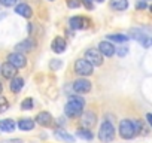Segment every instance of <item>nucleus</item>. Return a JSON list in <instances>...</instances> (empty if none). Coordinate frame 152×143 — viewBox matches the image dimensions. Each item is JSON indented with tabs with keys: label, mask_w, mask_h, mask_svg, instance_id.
<instances>
[{
	"label": "nucleus",
	"mask_w": 152,
	"mask_h": 143,
	"mask_svg": "<svg viewBox=\"0 0 152 143\" xmlns=\"http://www.w3.org/2000/svg\"><path fill=\"white\" fill-rule=\"evenodd\" d=\"M84 106H85V100L81 96H72L67 104L64 106V113L69 118H76L82 113Z\"/></svg>",
	"instance_id": "1"
},
{
	"label": "nucleus",
	"mask_w": 152,
	"mask_h": 143,
	"mask_svg": "<svg viewBox=\"0 0 152 143\" xmlns=\"http://www.w3.org/2000/svg\"><path fill=\"white\" fill-rule=\"evenodd\" d=\"M33 104H34V101H33V98H26L23 103H21V109H24V110H30V109H33Z\"/></svg>",
	"instance_id": "26"
},
{
	"label": "nucleus",
	"mask_w": 152,
	"mask_h": 143,
	"mask_svg": "<svg viewBox=\"0 0 152 143\" xmlns=\"http://www.w3.org/2000/svg\"><path fill=\"white\" fill-rule=\"evenodd\" d=\"M34 46H36V42H34L33 39H24V40H21L20 43L15 45V51L24 54V52H30V51H33Z\"/></svg>",
	"instance_id": "10"
},
{
	"label": "nucleus",
	"mask_w": 152,
	"mask_h": 143,
	"mask_svg": "<svg viewBox=\"0 0 152 143\" xmlns=\"http://www.w3.org/2000/svg\"><path fill=\"white\" fill-rule=\"evenodd\" d=\"M99 139L100 142L103 143H109L115 139V127L112 125L110 121H104L102 125H100V130H99Z\"/></svg>",
	"instance_id": "2"
},
{
	"label": "nucleus",
	"mask_w": 152,
	"mask_h": 143,
	"mask_svg": "<svg viewBox=\"0 0 152 143\" xmlns=\"http://www.w3.org/2000/svg\"><path fill=\"white\" fill-rule=\"evenodd\" d=\"M134 122V128H136V133L139 134L140 133V130H142V122L139 121V119H136V121H133Z\"/></svg>",
	"instance_id": "32"
},
{
	"label": "nucleus",
	"mask_w": 152,
	"mask_h": 143,
	"mask_svg": "<svg viewBox=\"0 0 152 143\" xmlns=\"http://www.w3.org/2000/svg\"><path fill=\"white\" fill-rule=\"evenodd\" d=\"M76 136H78L79 139H85V140H93L94 139L93 131H90V128H87V127L79 128L78 131H76Z\"/></svg>",
	"instance_id": "22"
},
{
	"label": "nucleus",
	"mask_w": 152,
	"mask_h": 143,
	"mask_svg": "<svg viewBox=\"0 0 152 143\" xmlns=\"http://www.w3.org/2000/svg\"><path fill=\"white\" fill-rule=\"evenodd\" d=\"M15 14H18V15L24 17V18H31L33 9H31L27 3H20V5L15 6Z\"/></svg>",
	"instance_id": "15"
},
{
	"label": "nucleus",
	"mask_w": 152,
	"mask_h": 143,
	"mask_svg": "<svg viewBox=\"0 0 152 143\" xmlns=\"http://www.w3.org/2000/svg\"><path fill=\"white\" fill-rule=\"evenodd\" d=\"M128 39H134L136 42H140L143 48H149L152 43H151V37L140 28H131L128 31Z\"/></svg>",
	"instance_id": "5"
},
{
	"label": "nucleus",
	"mask_w": 152,
	"mask_h": 143,
	"mask_svg": "<svg viewBox=\"0 0 152 143\" xmlns=\"http://www.w3.org/2000/svg\"><path fill=\"white\" fill-rule=\"evenodd\" d=\"M73 91L78 94H87L91 91V82L85 78H79L73 82Z\"/></svg>",
	"instance_id": "6"
},
{
	"label": "nucleus",
	"mask_w": 152,
	"mask_h": 143,
	"mask_svg": "<svg viewBox=\"0 0 152 143\" xmlns=\"http://www.w3.org/2000/svg\"><path fill=\"white\" fill-rule=\"evenodd\" d=\"M66 5H67V8H70V9H78V8H81L82 2H81V0H67Z\"/></svg>",
	"instance_id": "25"
},
{
	"label": "nucleus",
	"mask_w": 152,
	"mask_h": 143,
	"mask_svg": "<svg viewBox=\"0 0 152 143\" xmlns=\"http://www.w3.org/2000/svg\"><path fill=\"white\" fill-rule=\"evenodd\" d=\"M8 107H9V101L6 100V97L0 96V113H3L5 110H8Z\"/></svg>",
	"instance_id": "27"
},
{
	"label": "nucleus",
	"mask_w": 152,
	"mask_h": 143,
	"mask_svg": "<svg viewBox=\"0 0 152 143\" xmlns=\"http://www.w3.org/2000/svg\"><path fill=\"white\" fill-rule=\"evenodd\" d=\"M51 48H52L54 52H57V54H63V52L66 51L67 45H66V40H64L63 37H55V39L52 40V43H51Z\"/></svg>",
	"instance_id": "17"
},
{
	"label": "nucleus",
	"mask_w": 152,
	"mask_h": 143,
	"mask_svg": "<svg viewBox=\"0 0 152 143\" xmlns=\"http://www.w3.org/2000/svg\"><path fill=\"white\" fill-rule=\"evenodd\" d=\"M82 2V5L88 9V11H91L93 8H94V3H93V0H81Z\"/></svg>",
	"instance_id": "30"
},
{
	"label": "nucleus",
	"mask_w": 152,
	"mask_h": 143,
	"mask_svg": "<svg viewBox=\"0 0 152 143\" xmlns=\"http://www.w3.org/2000/svg\"><path fill=\"white\" fill-rule=\"evenodd\" d=\"M151 43H152V37H151Z\"/></svg>",
	"instance_id": "39"
},
{
	"label": "nucleus",
	"mask_w": 152,
	"mask_h": 143,
	"mask_svg": "<svg viewBox=\"0 0 152 143\" xmlns=\"http://www.w3.org/2000/svg\"><path fill=\"white\" fill-rule=\"evenodd\" d=\"M8 143H23V140H18V139H15V140H9Z\"/></svg>",
	"instance_id": "34"
},
{
	"label": "nucleus",
	"mask_w": 152,
	"mask_h": 143,
	"mask_svg": "<svg viewBox=\"0 0 152 143\" xmlns=\"http://www.w3.org/2000/svg\"><path fill=\"white\" fill-rule=\"evenodd\" d=\"M69 26H70L73 30H81V28L88 27V20L84 18V17H72V18L69 20Z\"/></svg>",
	"instance_id": "12"
},
{
	"label": "nucleus",
	"mask_w": 152,
	"mask_h": 143,
	"mask_svg": "<svg viewBox=\"0 0 152 143\" xmlns=\"http://www.w3.org/2000/svg\"><path fill=\"white\" fill-rule=\"evenodd\" d=\"M3 18H6V14H0V21H2Z\"/></svg>",
	"instance_id": "35"
},
{
	"label": "nucleus",
	"mask_w": 152,
	"mask_h": 143,
	"mask_svg": "<svg viewBox=\"0 0 152 143\" xmlns=\"http://www.w3.org/2000/svg\"><path fill=\"white\" fill-rule=\"evenodd\" d=\"M115 54L118 57H125L128 54V46L127 45H122V46H116L115 48Z\"/></svg>",
	"instance_id": "24"
},
{
	"label": "nucleus",
	"mask_w": 152,
	"mask_h": 143,
	"mask_svg": "<svg viewBox=\"0 0 152 143\" xmlns=\"http://www.w3.org/2000/svg\"><path fill=\"white\" fill-rule=\"evenodd\" d=\"M96 2H99V3H103V2H104V0H96Z\"/></svg>",
	"instance_id": "37"
},
{
	"label": "nucleus",
	"mask_w": 152,
	"mask_h": 143,
	"mask_svg": "<svg viewBox=\"0 0 152 143\" xmlns=\"http://www.w3.org/2000/svg\"><path fill=\"white\" fill-rule=\"evenodd\" d=\"M99 51L104 57H113L115 55V45L109 40H103V42L99 43Z\"/></svg>",
	"instance_id": "11"
},
{
	"label": "nucleus",
	"mask_w": 152,
	"mask_h": 143,
	"mask_svg": "<svg viewBox=\"0 0 152 143\" xmlns=\"http://www.w3.org/2000/svg\"><path fill=\"white\" fill-rule=\"evenodd\" d=\"M0 70H2L0 73H2V76L5 79H12V78L17 76V67L14 64H11L9 61H6L2 67H0Z\"/></svg>",
	"instance_id": "9"
},
{
	"label": "nucleus",
	"mask_w": 152,
	"mask_h": 143,
	"mask_svg": "<svg viewBox=\"0 0 152 143\" xmlns=\"http://www.w3.org/2000/svg\"><path fill=\"white\" fill-rule=\"evenodd\" d=\"M8 61H9L11 64H14L17 69H23V67H26V64H27V58L24 57L23 52H18V51L9 54V55H8Z\"/></svg>",
	"instance_id": "8"
},
{
	"label": "nucleus",
	"mask_w": 152,
	"mask_h": 143,
	"mask_svg": "<svg viewBox=\"0 0 152 143\" xmlns=\"http://www.w3.org/2000/svg\"><path fill=\"white\" fill-rule=\"evenodd\" d=\"M149 11H151V12H152V5H151V6H149Z\"/></svg>",
	"instance_id": "38"
},
{
	"label": "nucleus",
	"mask_w": 152,
	"mask_h": 143,
	"mask_svg": "<svg viewBox=\"0 0 152 143\" xmlns=\"http://www.w3.org/2000/svg\"><path fill=\"white\" fill-rule=\"evenodd\" d=\"M34 119H36L34 122L39 124V125H42V127H49L52 124V115L49 112H39Z\"/></svg>",
	"instance_id": "13"
},
{
	"label": "nucleus",
	"mask_w": 152,
	"mask_h": 143,
	"mask_svg": "<svg viewBox=\"0 0 152 143\" xmlns=\"http://www.w3.org/2000/svg\"><path fill=\"white\" fill-rule=\"evenodd\" d=\"M61 66H63L61 60H52V61H51V64H49V67H51L52 70H58Z\"/></svg>",
	"instance_id": "28"
},
{
	"label": "nucleus",
	"mask_w": 152,
	"mask_h": 143,
	"mask_svg": "<svg viewBox=\"0 0 152 143\" xmlns=\"http://www.w3.org/2000/svg\"><path fill=\"white\" fill-rule=\"evenodd\" d=\"M96 121H97V116H96V113H93V112H85V113H82V116H81V122H82V125L87 127V128H91V127L96 124Z\"/></svg>",
	"instance_id": "16"
},
{
	"label": "nucleus",
	"mask_w": 152,
	"mask_h": 143,
	"mask_svg": "<svg viewBox=\"0 0 152 143\" xmlns=\"http://www.w3.org/2000/svg\"><path fill=\"white\" fill-rule=\"evenodd\" d=\"M23 87H24V79L23 78H20V76H15V78H12L11 79V84H9V88H11V91L12 93H20L21 90H23Z\"/></svg>",
	"instance_id": "18"
},
{
	"label": "nucleus",
	"mask_w": 152,
	"mask_h": 143,
	"mask_svg": "<svg viewBox=\"0 0 152 143\" xmlns=\"http://www.w3.org/2000/svg\"><path fill=\"white\" fill-rule=\"evenodd\" d=\"M17 0H0V5L5 6V8H11V6H15Z\"/></svg>",
	"instance_id": "29"
},
{
	"label": "nucleus",
	"mask_w": 152,
	"mask_h": 143,
	"mask_svg": "<svg viewBox=\"0 0 152 143\" xmlns=\"http://www.w3.org/2000/svg\"><path fill=\"white\" fill-rule=\"evenodd\" d=\"M94 72V66L88 61V60H76L75 61V73L79 75V76H90L93 75Z\"/></svg>",
	"instance_id": "3"
},
{
	"label": "nucleus",
	"mask_w": 152,
	"mask_h": 143,
	"mask_svg": "<svg viewBox=\"0 0 152 143\" xmlns=\"http://www.w3.org/2000/svg\"><path fill=\"white\" fill-rule=\"evenodd\" d=\"M34 121L33 119H30V118H23V119H20L18 121V128L21 130V131H31L33 128H34Z\"/></svg>",
	"instance_id": "19"
},
{
	"label": "nucleus",
	"mask_w": 152,
	"mask_h": 143,
	"mask_svg": "<svg viewBox=\"0 0 152 143\" xmlns=\"http://www.w3.org/2000/svg\"><path fill=\"white\" fill-rule=\"evenodd\" d=\"M85 60H88L93 66H102L103 64V54L99 49L91 48L85 52Z\"/></svg>",
	"instance_id": "7"
},
{
	"label": "nucleus",
	"mask_w": 152,
	"mask_h": 143,
	"mask_svg": "<svg viewBox=\"0 0 152 143\" xmlns=\"http://www.w3.org/2000/svg\"><path fill=\"white\" fill-rule=\"evenodd\" d=\"M148 5H146V0H139V2L136 3V9L137 11H142V9H145Z\"/></svg>",
	"instance_id": "31"
},
{
	"label": "nucleus",
	"mask_w": 152,
	"mask_h": 143,
	"mask_svg": "<svg viewBox=\"0 0 152 143\" xmlns=\"http://www.w3.org/2000/svg\"><path fill=\"white\" fill-rule=\"evenodd\" d=\"M136 128H134V122L130 121V119H122L119 122V136L125 140L128 139H133L136 136Z\"/></svg>",
	"instance_id": "4"
},
{
	"label": "nucleus",
	"mask_w": 152,
	"mask_h": 143,
	"mask_svg": "<svg viewBox=\"0 0 152 143\" xmlns=\"http://www.w3.org/2000/svg\"><path fill=\"white\" fill-rule=\"evenodd\" d=\"M2 91H3V85H2V82H0V94H2Z\"/></svg>",
	"instance_id": "36"
},
{
	"label": "nucleus",
	"mask_w": 152,
	"mask_h": 143,
	"mask_svg": "<svg viewBox=\"0 0 152 143\" xmlns=\"http://www.w3.org/2000/svg\"><path fill=\"white\" fill-rule=\"evenodd\" d=\"M146 119H148V122H149V125L152 127V113H148V115H146Z\"/></svg>",
	"instance_id": "33"
},
{
	"label": "nucleus",
	"mask_w": 152,
	"mask_h": 143,
	"mask_svg": "<svg viewBox=\"0 0 152 143\" xmlns=\"http://www.w3.org/2000/svg\"><path fill=\"white\" fill-rule=\"evenodd\" d=\"M49 2H54V0H49Z\"/></svg>",
	"instance_id": "40"
},
{
	"label": "nucleus",
	"mask_w": 152,
	"mask_h": 143,
	"mask_svg": "<svg viewBox=\"0 0 152 143\" xmlns=\"http://www.w3.org/2000/svg\"><path fill=\"white\" fill-rule=\"evenodd\" d=\"M107 39H109V40H112V42H116V43H125V42L128 40V36L118 33V34H109V36H107Z\"/></svg>",
	"instance_id": "23"
},
{
	"label": "nucleus",
	"mask_w": 152,
	"mask_h": 143,
	"mask_svg": "<svg viewBox=\"0 0 152 143\" xmlns=\"http://www.w3.org/2000/svg\"><path fill=\"white\" fill-rule=\"evenodd\" d=\"M54 137H55L57 140H61V142H66V143H75V137H73L72 134H69L67 131L61 130V128H55Z\"/></svg>",
	"instance_id": "14"
},
{
	"label": "nucleus",
	"mask_w": 152,
	"mask_h": 143,
	"mask_svg": "<svg viewBox=\"0 0 152 143\" xmlns=\"http://www.w3.org/2000/svg\"><path fill=\"white\" fill-rule=\"evenodd\" d=\"M15 122L12 119H2L0 121V131H3V133H12L15 131Z\"/></svg>",
	"instance_id": "20"
},
{
	"label": "nucleus",
	"mask_w": 152,
	"mask_h": 143,
	"mask_svg": "<svg viewBox=\"0 0 152 143\" xmlns=\"http://www.w3.org/2000/svg\"><path fill=\"white\" fill-rule=\"evenodd\" d=\"M110 8L113 11H125L128 8V0H110Z\"/></svg>",
	"instance_id": "21"
}]
</instances>
